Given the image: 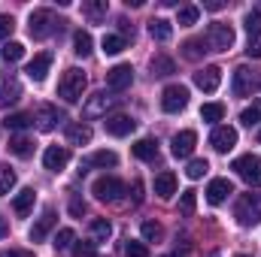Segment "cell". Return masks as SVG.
I'll list each match as a JSON object with an SVG mask.
<instances>
[{
  "instance_id": "9a60e30c",
  "label": "cell",
  "mask_w": 261,
  "mask_h": 257,
  "mask_svg": "<svg viewBox=\"0 0 261 257\" xmlns=\"http://www.w3.org/2000/svg\"><path fill=\"white\" fill-rule=\"evenodd\" d=\"M103 127H107V133H110V136H130V133H134V127H137V121H134L130 115L116 112V115H107Z\"/></svg>"
},
{
  "instance_id": "6da1fadb",
  "label": "cell",
  "mask_w": 261,
  "mask_h": 257,
  "mask_svg": "<svg viewBox=\"0 0 261 257\" xmlns=\"http://www.w3.org/2000/svg\"><path fill=\"white\" fill-rule=\"evenodd\" d=\"M85 88H88L85 73H82L79 67H70V70H64V76H61V82H58V97H61L64 103H79L82 94H85Z\"/></svg>"
},
{
  "instance_id": "e0dca14e",
  "label": "cell",
  "mask_w": 261,
  "mask_h": 257,
  "mask_svg": "<svg viewBox=\"0 0 261 257\" xmlns=\"http://www.w3.org/2000/svg\"><path fill=\"white\" fill-rule=\"evenodd\" d=\"M67 164H70V151H67L64 145H49L46 148V154H43V167L46 170L58 173V170H64Z\"/></svg>"
},
{
  "instance_id": "cb8c5ba5",
  "label": "cell",
  "mask_w": 261,
  "mask_h": 257,
  "mask_svg": "<svg viewBox=\"0 0 261 257\" xmlns=\"http://www.w3.org/2000/svg\"><path fill=\"white\" fill-rule=\"evenodd\" d=\"M130 151H134V157H140V160H155V157H158V142H155V139H137V142L130 145Z\"/></svg>"
},
{
  "instance_id": "9c48e42d",
  "label": "cell",
  "mask_w": 261,
  "mask_h": 257,
  "mask_svg": "<svg viewBox=\"0 0 261 257\" xmlns=\"http://www.w3.org/2000/svg\"><path fill=\"white\" fill-rule=\"evenodd\" d=\"M61 121H67L64 112H61L58 106H52V103H40L37 112H34V124H37V130H43V133L55 130Z\"/></svg>"
},
{
  "instance_id": "83f0119b",
  "label": "cell",
  "mask_w": 261,
  "mask_h": 257,
  "mask_svg": "<svg viewBox=\"0 0 261 257\" xmlns=\"http://www.w3.org/2000/svg\"><path fill=\"white\" fill-rule=\"evenodd\" d=\"M116 164H119V154L116 151H94L91 157H85L82 167H103L107 170V167H116Z\"/></svg>"
},
{
  "instance_id": "7a4b0ae2",
  "label": "cell",
  "mask_w": 261,
  "mask_h": 257,
  "mask_svg": "<svg viewBox=\"0 0 261 257\" xmlns=\"http://www.w3.org/2000/svg\"><path fill=\"white\" fill-rule=\"evenodd\" d=\"M234 218L240 227H255L261 221V194H243L234 206Z\"/></svg>"
},
{
  "instance_id": "7c38bea8",
  "label": "cell",
  "mask_w": 261,
  "mask_h": 257,
  "mask_svg": "<svg viewBox=\"0 0 261 257\" xmlns=\"http://www.w3.org/2000/svg\"><path fill=\"white\" fill-rule=\"evenodd\" d=\"M134 82V67L130 64H116L113 70H107V88L110 91H128Z\"/></svg>"
},
{
  "instance_id": "9f6ffc18",
  "label": "cell",
  "mask_w": 261,
  "mask_h": 257,
  "mask_svg": "<svg viewBox=\"0 0 261 257\" xmlns=\"http://www.w3.org/2000/svg\"><path fill=\"white\" fill-rule=\"evenodd\" d=\"M237 257H249V254H237Z\"/></svg>"
},
{
  "instance_id": "d6986e66",
  "label": "cell",
  "mask_w": 261,
  "mask_h": 257,
  "mask_svg": "<svg viewBox=\"0 0 261 257\" xmlns=\"http://www.w3.org/2000/svg\"><path fill=\"white\" fill-rule=\"evenodd\" d=\"M231 194H234V185H231L228 179H213L210 188H206V203H210V206H219V203H225Z\"/></svg>"
},
{
  "instance_id": "8fae6325",
  "label": "cell",
  "mask_w": 261,
  "mask_h": 257,
  "mask_svg": "<svg viewBox=\"0 0 261 257\" xmlns=\"http://www.w3.org/2000/svg\"><path fill=\"white\" fill-rule=\"evenodd\" d=\"M210 145H213L219 154H228V151L237 145V130L228 127V124H216V130L210 133Z\"/></svg>"
},
{
  "instance_id": "8992f818",
  "label": "cell",
  "mask_w": 261,
  "mask_h": 257,
  "mask_svg": "<svg viewBox=\"0 0 261 257\" xmlns=\"http://www.w3.org/2000/svg\"><path fill=\"white\" fill-rule=\"evenodd\" d=\"M91 194L100 200V203H119L125 197V182L116 179V176H100L94 185H91Z\"/></svg>"
},
{
  "instance_id": "b9f144b4",
  "label": "cell",
  "mask_w": 261,
  "mask_h": 257,
  "mask_svg": "<svg viewBox=\"0 0 261 257\" xmlns=\"http://www.w3.org/2000/svg\"><path fill=\"white\" fill-rule=\"evenodd\" d=\"M195 206H197V194L182 191V197H179V212H182V215H195Z\"/></svg>"
},
{
  "instance_id": "4316f807",
  "label": "cell",
  "mask_w": 261,
  "mask_h": 257,
  "mask_svg": "<svg viewBox=\"0 0 261 257\" xmlns=\"http://www.w3.org/2000/svg\"><path fill=\"white\" fill-rule=\"evenodd\" d=\"M149 34H152V40L167 43V40L173 37V24H170L167 18H152V21H149Z\"/></svg>"
},
{
  "instance_id": "52a82bcc",
  "label": "cell",
  "mask_w": 261,
  "mask_h": 257,
  "mask_svg": "<svg viewBox=\"0 0 261 257\" xmlns=\"http://www.w3.org/2000/svg\"><path fill=\"white\" fill-rule=\"evenodd\" d=\"M119 103V97H113V94H107V91H97V94H91L88 100H85V106H82V118H103V115H110V109Z\"/></svg>"
},
{
  "instance_id": "60d3db41",
  "label": "cell",
  "mask_w": 261,
  "mask_h": 257,
  "mask_svg": "<svg viewBox=\"0 0 261 257\" xmlns=\"http://www.w3.org/2000/svg\"><path fill=\"white\" fill-rule=\"evenodd\" d=\"M203 40H189L186 46H182V55H186V61H200L203 58Z\"/></svg>"
},
{
  "instance_id": "8d00e7d4",
  "label": "cell",
  "mask_w": 261,
  "mask_h": 257,
  "mask_svg": "<svg viewBox=\"0 0 261 257\" xmlns=\"http://www.w3.org/2000/svg\"><path fill=\"white\" fill-rule=\"evenodd\" d=\"M12 188H15V170L9 164H0V197H6Z\"/></svg>"
},
{
  "instance_id": "680465c9",
  "label": "cell",
  "mask_w": 261,
  "mask_h": 257,
  "mask_svg": "<svg viewBox=\"0 0 261 257\" xmlns=\"http://www.w3.org/2000/svg\"><path fill=\"white\" fill-rule=\"evenodd\" d=\"M91 257H94V254H91Z\"/></svg>"
},
{
  "instance_id": "f35d334b",
  "label": "cell",
  "mask_w": 261,
  "mask_h": 257,
  "mask_svg": "<svg viewBox=\"0 0 261 257\" xmlns=\"http://www.w3.org/2000/svg\"><path fill=\"white\" fill-rule=\"evenodd\" d=\"M0 55H3V61H6V64H15V61H21V58H24V46H21V43H6Z\"/></svg>"
},
{
  "instance_id": "681fc988",
  "label": "cell",
  "mask_w": 261,
  "mask_h": 257,
  "mask_svg": "<svg viewBox=\"0 0 261 257\" xmlns=\"http://www.w3.org/2000/svg\"><path fill=\"white\" fill-rule=\"evenodd\" d=\"M0 257H34V251H28V248H9V251H3Z\"/></svg>"
},
{
  "instance_id": "2e32d148",
  "label": "cell",
  "mask_w": 261,
  "mask_h": 257,
  "mask_svg": "<svg viewBox=\"0 0 261 257\" xmlns=\"http://www.w3.org/2000/svg\"><path fill=\"white\" fill-rule=\"evenodd\" d=\"M195 85L200 91H206V94H213L219 85H222V70L213 64V67H203L200 73H195Z\"/></svg>"
},
{
  "instance_id": "7bdbcfd3",
  "label": "cell",
  "mask_w": 261,
  "mask_h": 257,
  "mask_svg": "<svg viewBox=\"0 0 261 257\" xmlns=\"http://www.w3.org/2000/svg\"><path fill=\"white\" fill-rule=\"evenodd\" d=\"M206 170H210V164L197 157V160H192V164H189V170H186V176H189V179H203V176H206Z\"/></svg>"
},
{
  "instance_id": "4fadbf2b",
  "label": "cell",
  "mask_w": 261,
  "mask_h": 257,
  "mask_svg": "<svg viewBox=\"0 0 261 257\" xmlns=\"http://www.w3.org/2000/svg\"><path fill=\"white\" fill-rule=\"evenodd\" d=\"M18 100H21V82H18L12 73H6L3 82H0V109H9V106L18 103Z\"/></svg>"
},
{
  "instance_id": "5bb4252c",
  "label": "cell",
  "mask_w": 261,
  "mask_h": 257,
  "mask_svg": "<svg viewBox=\"0 0 261 257\" xmlns=\"http://www.w3.org/2000/svg\"><path fill=\"white\" fill-rule=\"evenodd\" d=\"M195 145H197L195 130H179V133L173 136V142H170V151H173V157H192Z\"/></svg>"
},
{
  "instance_id": "836d02e7",
  "label": "cell",
  "mask_w": 261,
  "mask_h": 257,
  "mask_svg": "<svg viewBox=\"0 0 261 257\" xmlns=\"http://www.w3.org/2000/svg\"><path fill=\"white\" fill-rule=\"evenodd\" d=\"M200 118H203V121H210V124L222 121V118H225V103H203Z\"/></svg>"
},
{
  "instance_id": "816d5d0a",
  "label": "cell",
  "mask_w": 261,
  "mask_h": 257,
  "mask_svg": "<svg viewBox=\"0 0 261 257\" xmlns=\"http://www.w3.org/2000/svg\"><path fill=\"white\" fill-rule=\"evenodd\" d=\"M70 212H73V215H76V218H79V215H82V212H85V203H79V200H76V197H73V200H70Z\"/></svg>"
},
{
  "instance_id": "44dd1931",
  "label": "cell",
  "mask_w": 261,
  "mask_h": 257,
  "mask_svg": "<svg viewBox=\"0 0 261 257\" xmlns=\"http://www.w3.org/2000/svg\"><path fill=\"white\" fill-rule=\"evenodd\" d=\"M155 194H158L161 200H170V197L176 194V176H173L170 170H164V173L155 176Z\"/></svg>"
},
{
  "instance_id": "277c9868",
  "label": "cell",
  "mask_w": 261,
  "mask_h": 257,
  "mask_svg": "<svg viewBox=\"0 0 261 257\" xmlns=\"http://www.w3.org/2000/svg\"><path fill=\"white\" fill-rule=\"evenodd\" d=\"M203 46L210 52H228L234 46V27L225 24V21H213L203 34Z\"/></svg>"
},
{
  "instance_id": "7dc6e473",
  "label": "cell",
  "mask_w": 261,
  "mask_h": 257,
  "mask_svg": "<svg viewBox=\"0 0 261 257\" xmlns=\"http://www.w3.org/2000/svg\"><path fill=\"white\" fill-rule=\"evenodd\" d=\"M94 254V239L91 242H79L76 245V257H91Z\"/></svg>"
},
{
  "instance_id": "3957f363",
  "label": "cell",
  "mask_w": 261,
  "mask_h": 257,
  "mask_svg": "<svg viewBox=\"0 0 261 257\" xmlns=\"http://www.w3.org/2000/svg\"><path fill=\"white\" fill-rule=\"evenodd\" d=\"M61 24H64V21H58V18L52 15V9H34L31 18H28V30H31L34 40H46L49 34L61 30Z\"/></svg>"
},
{
  "instance_id": "5b68a950",
  "label": "cell",
  "mask_w": 261,
  "mask_h": 257,
  "mask_svg": "<svg viewBox=\"0 0 261 257\" xmlns=\"http://www.w3.org/2000/svg\"><path fill=\"white\" fill-rule=\"evenodd\" d=\"M231 170H234L249 188H261V157L258 154H240V157L231 164Z\"/></svg>"
},
{
  "instance_id": "6f0895ef",
  "label": "cell",
  "mask_w": 261,
  "mask_h": 257,
  "mask_svg": "<svg viewBox=\"0 0 261 257\" xmlns=\"http://www.w3.org/2000/svg\"><path fill=\"white\" fill-rule=\"evenodd\" d=\"M167 257H179V254H167Z\"/></svg>"
},
{
  "instance_id": "f907efd6",
  "label": "cell",
  "mask_w": 261,
  "mask_h": 257,
  "mask_svg": "<svg viewBox=\"0 0 261 257\" xmlns=\"http://www.w3.org/2000/svg\"><path fill=\"white\" fill-rule=\"evenodd\" d=\"M203 9H210V12H219V9H225V0H203Z\"/></svg>"
},
{
  "instance_id": "f546056e",
  "label": "cell",
  "mask_w": 261,
  "mask_h": 257,
  "mask_svg": "<svg viewBox=\"0 0 261 257\" xmlns=\"http://www.w3.org/2000/svg\"><path fill=\"white\" fill-rule=\"evenodd\" d=\"M91 46H94V40H91L88 30H79V34L73 37V52H76L79 58H88V55H91Z\"/></svg>"
},
{
  "instance_id": "603a6c76",
  "label": "cell",
  "mask_w": 261,
  "mask_h": 257,
  "mask_svg": "<svg viewBox=\"0 0 261 257\" xmlns=\"http://www.w3.org/2000/svg\"><path fill=\"white\" fill-rule=\"evenodd\" d=\"M149 70H152V76L167 79V76L176 73V64H173V58H167V55H155V58L149 61Z\"/></svg>"
},
{
  "instance_id": "bcb514c9",
  "label": "cell",
  "mask_w": 261,
  "mask_h": 257,
  "mask_svg": "<svg viewBox=\"0 0 261 257\" xmlns=\"http://www.w3.org/2000/svg\"><path fill=\"white\" fill-rule=\"evenodd\" d=\"M125 254L128 257H149V248H146L143 242H128V245H125Z\"/></svg>"
},
{
  "instance_id": "f6af8a7d",
  "label": "cell",
  "mask_w": 261,
  "mask_h": 257,
  "mask_svg": "<svg viewBox=\"0 0 261 257\" xmlns=\"http://www.w3.org/2000/svg\"><path fill=\"white\" fill-rule=\"evenodd\" d=\"M15 30V21H12V15H0V43L3 40H9V34Z\"/></svg>"
},
{
  "instance_id": "7402d4cb",
  "label": "cell",
  "mask_w": 261,
  "mask_h": 257,
  "mask_svg": "<svg viewBox=\"0 0 261 257\" xmlns=\"http://www.w3.org/2000/svg\"><path fill=\"white\" fill-rule=\"evenodd\" d=\"M67 142L70 145H88L91 142V127L76 121V124H67Z\"/></svg>"
},
{
  "instance_id": "ba28073f",
  "label": "cell",
  "mask_w": 261,
  "mask_h": 257,
  "mask_svg": "<svg viewBox=\"0 0 261 257\" xmlns=\"http://www.w3.org/2000/svg\"><path fill=\"white\" fill-rule=\"evenodd\" d=\"M186 106H189V88L186 85H167L164 94H161V109L170 112V115H176Z\"/></svg>"
},
{
  "instance_id": "4dcf8cb0",
  "label": "cell",
  "mask_w": 261,
  "mask_h": 257,
  "mask_svg": "<svg viewBox=\"0 0 261 257\" xmlns=\"http://www.w3.org/2000/svg\"><path fill=\"white\" fill-rule=\"evenodd\" d=\"M91 236H94V245H97V242H107V239L113 236V224H110L107 218H94V221H91Z\"/></svg>"
},
{
  "instance_id": "d590c367",
  "label": "cell",
  "mask_w": 261,
  "mask_h": 257,
  "mask_svg": "<svg viewBox=\"0 0 261 257\" xmlns=\"http://www.w3.org/2000/svg\"><path fill=\"white\" fill-rule=\"evenodd\" d=\"M240 121L246 124V127H252V124H261V100H252L243 112H240Z\"/></svg>"
},
{
  "instance_id": "f1b7e54d",
  "label": "cell",
  "mask_w": 261,
  "mask_h": 257,
  "mask_svg": "<svg viewBox=\"0 0 261 257\" xmlns=\"http://www.w3.org/2000/svg\"><path fill=\"white\" fill-rule=\"evenodd\" d=\"M9 151L15 157H31L34 154V142L28 136H9Z\"/></svg>"
},
{
  "instance_id": "db71d44e",
  "label": "cell",
  "mask_w": 261,
  "mask_h": 257,
  "mask_svg": "<svg viewBox=\"0 0 261 257\" xmlns=\"http://www.w3.org/2000/svg\"><path fill=\"white\" fill-rule=\"evenodd\" d=\"M3 236H9V224H6V218H0V239Z\"/></svg>"
},
{
  "instance_id": "c3c4849f",
  "label": "cell",
  "mask_w": 261,
  "mask_h": 257,
  "mask_svg": "<svg viewBox=\"0 0 261 257\" xmlns=\"http://www.w3.org/2000/svg\"><path fill=\"white\" fill-rule=\"evenodd\" d=\"M246 55H249V58H261V37L249 40V49H246Z\"/></svg>"
},
{
  "instance_id": "e575fe53",
  "label": "cell",
  "mask_w": 261,
  "mask_h": 257,
  "mask_svg": "<svg viewBox=\"0 0 261 257\" xmlns=\"http://www.w3.org/2000/svg\"><path fill=\"white\" fill-rule=\"evenodd\" d=\"M3 124H6V130H24L34 124V115H24V112H12V115H6L3 118Z\"/></svg>"
},
{
  "instance_id": "d6a6232c",
  "label": "cell",
  "mask_w": 261,
  "mask_h": 257,
  "mask_svg": "<svg viewBox=\"0 0 261 257\" xmlns=\"http://www.w3.org/2000/svg\"><path fill=\"white\" fill-rule=\"evenodd\" d=\"M125 46H128V40H122L119 34H107L103 43H100V49H103L107 55H119V52H125Z\"/></svg>"
},
{
  "instance_id": "ab89813d",
  "label": "cell",
  "mask_w": 261,
  "mask_h": 257,
  "mask_svg": "<svg viewBox=\"0 0 261 257\" xmlns=\"http://www.w3.org/2000/svg\"><path fill=\"white\" fill-rule=\"evenodd\" d=\"M140 233H143V239H146V242H158V239L164 236V230H161V224H158V221H143Z\"/></svg>"
},
{
  "instance_id": "74e56055",
  "label": "cell",
  "mask_w": 261,
  "mask_h": 257,
  "mask_svg": "<svg viewBox=\"0 0 261 257\" xmlns=\"http://www.w3.org/2000/svg\"><path fill=\"white\" fill-rule=\"evenodd\" d=\"M73 239H76V233H73L70 227H61V230L55 233V242H52V245H55V251H61V254H64V251H70Z\"/></svg>"
},
{
  "instance_id": "11a10c76",
  "label": "cell",
  "mask_w": 261,
  "mask_h": 257,
  "mask_svg": "<svg viewBox=\"0 0 261 257\" xmlns=\"http://www.w3.org/2000/svg\"><path fill=\"white\" fill-rule=\"evenodd\" d=\"M258 145H261V130H258Z\"/></svg>"
},
{
  "instance_id": "1f68e13d",
  "label": "cell",
  "mask_w": 261,
  "mask_h": 257,
  "mask_svg": "<svg viewBox=\"0 0 261 257\" xmlns=\"http://www.w3.org/2000/svg\"><path fill=\"white\" fill-rule=\"evenodd\" d=\"M243 27H246V34H249V40L261 37V9H249V12H246Z\"/></svg>"
},
{
  "instance_id": "ee69618b",
  "label": "cell",
  "mask_w": 261,
  "mask_h": 257,
  "mask_svg": "<svg viewBox=\"0 0 261 257\" xmlns=\"http://www.w3.org/2000/svg\"><path fill=\"white\" fill-rule=\"evenodd\" d=\"M197 15H200V9H197V6H182V9H179V15H176V21H179V24H195Z\"/></svg>"
},
{
  "instance_id": "484cf974",
  "label": "cell",
  "mask_w": 261,
  "mask_h": 257,
  "mask_svg": "<svg viewBox=\"0 0 261 257\" xmlns=\"http://www.w3.org/2000/svg\"><path fill=\"white\" fill-rule=\"evenodd\" d=\"M107 9H110V6H107V0H85V3H82L85 18H88V21H94V24L107 18Z\"/></svg>"
},
{
  "instance_id": "d4e9b609",
  "label": "cell",
  "mask_w": 261,
  "mask_h": 257,
  "mask_svg": "<svg viewBox=\"0 0 261 257\" xmlns=\"http://www.w3.org/2000/svg\"><path fill=\"white\" fill-rule=\"evenodd\" d=\"M34 200H37L34 188H24V191H18L15 197H12V209H15V215H28V212L34 209Z\"/></svg>"
},
{
  "instance_id": "ac0fdd59",
  "label": "cell",
  "mask_w": 261,
  "mask_h": 257,
  "mask_svg": "<svg viewBox=\"0 0 261 257\" xmlns=\"http://www.w3.org/2000/svg\"><path fill=\"white\" fill-rule=\"evenodd\" d=\"M55 224H58V215H55V209H46V212L40 215V221L31 227V242H43Z\"/></svg>"
},
{
  "instance_id": "ffe728a7",
  "label": "cell",
  "mask_w": 261,
  "mask_h": 257,
  "mask_svg": "<svg viewBox=\"0 0 261 257\" xmlns=\"http://www.w3.org/2000/svg\"><path fill=\"white\" fill-rule=\"evenodd\" d=\"M49 67H52V52H40V55H34V61L28 64L24 73H28L34 82H43L46 73H49Z\"/></svg>"
},
{
  "instance_id": "f5cc1de1",
  "label": "cell",
  "mask_w": 261,
  "mask_h": 257,
  "mask_svg": "<svg viewBox=\"0 0 261 257\" xmlns=\"http://www.w3.org/2000/svg\"><path fill=\"white\" fill-rule=\"evenodd\" d=\"M143 185H140V182H134V203H140V200H143Z\"/></svg>"
},
{
  "instance_id": "30bf717a",
  "label": "cell",
  "mask_w": 261,
  "mask_h": 257,
  "mask_svg": "<svg viewBox=\"0 0 261 257\" xmlns=\"http://www.w3.org/2000/svg\"><path fill=\"white\" fill-rule=\"evenodd\" d=\"M255 88H258V76L249 67H237L234 70V79H231V94L234 97H249Z\"/></svg>"
}]
</instances>
